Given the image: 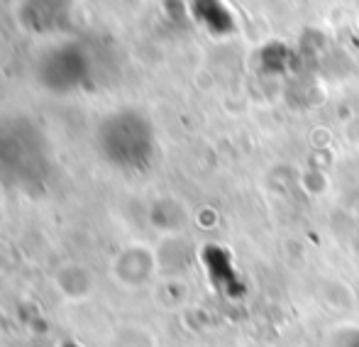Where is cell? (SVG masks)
Listing matches in <instances>:
<instances>
[{
    "label": "cell",
    "instance_id": "7a4b0ae2",
    "mask_svg": "<svg viewBox=\"0 0 359 347\" xmlns=\"http://www.w3.org/2000/svg\"><path fill=\"white\" fill-rule=\"evenodd\" d=\"M98 152L110 167L125 174L144 172L156 152V140L151 123L137 110L110 113L95 132Z\"/></svg>",
    "mask_w": 359,
    "mask_h": 347
},
{
    "label": "cell",
    "instance_id": "6da1fadb",
    "mask_svg": "<svg viewBox=\"0 0 359 347\" xmlns=\"http://www.w3.org/2000/svg\"><path fill=\"white\" fill-rule=\"evenodd\" d=\"M52 147L37 123L27 118L0 120V181L20 191L44 184L52 174Z\"/></svg>",
    "mask_w": 359,
    "mask_h": 347
}]
</instances>
